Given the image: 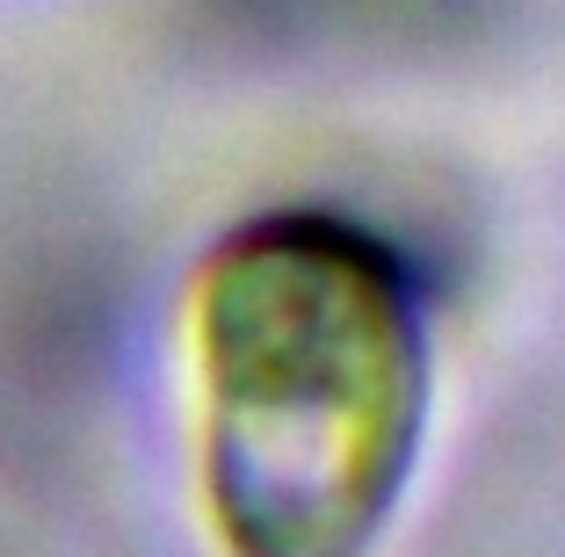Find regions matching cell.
I'll return each mask as SVG.
<instances>
[{"instance_id": "1", "label": "cell", "mask_w": 565, "mask_h": 557, "mask_svg": "<svg viewBox=\"0 0 565 557\" xmlns=\"http://www.w3.org/2000/svg\"><path fill=\"white\" fill-rule=\"evenodd\" d=\"M196 485L225 557H370L428 457L435 341L355 217L268 211L189 290Z\"/></svg>"}]
</instances>
